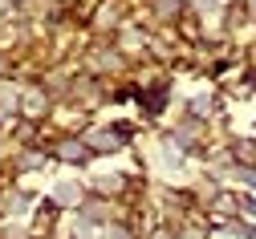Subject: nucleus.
Segmentation results:
<instances>
[{
    "instance_id": "obj_1",
    "label": "nucleus",
    "mask_w": 256,
    "mask_h": 239,
    "mask_svg": "<svg viewBox=\"0 0 256 239\" xmlns=\"http://www.w3.org/2000/svg\"><path fill=\"white\" fill-rule=\"evenodd\" d=\"M196 8H200V12H216L220 0H196Z\"/></svg>"
},
{
    "instance_id": "obj_2",
    "label": "nucleus",
    "mask_w": 256,
    "mask_h": 239,
    "mask_svg": "<svg viewBox=\"0 0 256 239\" xmlns=\"http://www.w3.org/2000/svg\"><path fill=\"white\" fill-rule=\"evenodd\" d=\"M248 12H256V0H248Z\"/></svg>"
}]
</instances>
